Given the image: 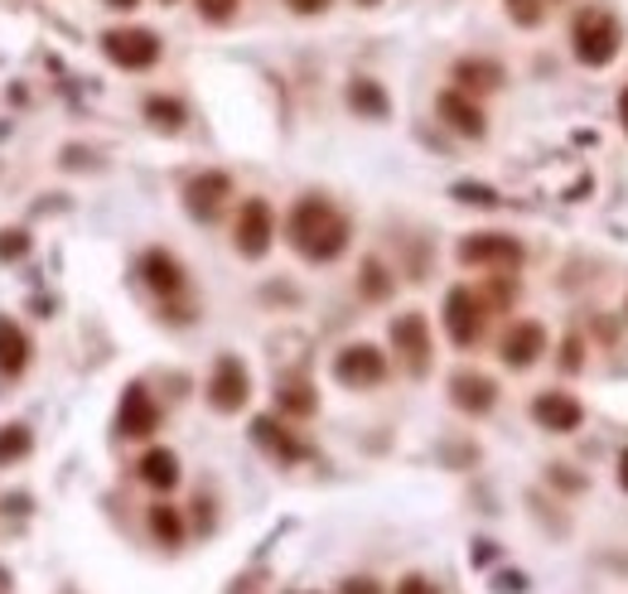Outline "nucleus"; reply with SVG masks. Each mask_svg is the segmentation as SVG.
Segmentation results:
<instances>
[{
    "label": "nucleus",
    "instance_id": "obj_29",
    "mask_svg": "<svg viewBox=\"0 0 628 594\" xmlns=\"http://www.w3.org/2000/svg\"><path fill=\"white\" fill-rule=\"evenodd\" d=\"M455 199H464V203H483V209H493V203H498V193H493V189H479V184H459V189H455Z\"/></svg>",
    "mask_w": 628,
    "mask_h": 594
},
{
    "label": "nucleus",
    "instance_id": "obj_3",
    "mask_svg": "<svg viewBox=\"0 0 628 594\" xmlns=\"http://www.w3.org/2000/svg\"><path fill=\"white\" fill-rule=\"evenodd\" d=\"M102 48H106V58H112L116 68H131V72L160 64V34L136 30V24H126V30H106Z\"/></svg>",
    "mask_w": 628,
    "mask_h": 594
},
{
    "label": "nucleus",
    "instance_id": "obj_7",
    "mask_svg": "<svg viewBox=\"0 0 628 594\" xmlns=\"http://www.w3.org/2000/svg\"><path fill=\"white\" fill-rule=\"evenodd\" d=\"M116 430L126 435V440H145V435L160 430V406H155V396H150V386L145 382H131L126 392H121Z\"/></svg>",
    "mask_w": 628,
    "mask_h": 594
},
{
    "label": "nucleus",
    "instance_id": "obj_31",
    "mask_svg": "<svg viewBox=\"0 0 628 594\" xmlns=\"http://www.w3.org/2000/svg\"><path fill=\"white\" fill-rule=\"evenodd\" d=\"M396 594H440V590H435L426 575H406L402 585H396Z\"/></svg>",
    "mask_w": 628,
    "mask_h": 594
},
{
    "label": "nucleus",
    "instance_id": "obj_5",
    "mask_svg": "<svg viewBox=\"0 0 628 594\" xmlns=\"http://www.w3.org/2000/svg\"><path fill=\"white\" fill-rule=\"evenodd\" d=\"M247 396H251V378H247V368H242V358L223 354L213 362V378H209V406L233 416V411L247 406Z\"/></svg>",
    "mask_w": 628,
    "mask_h": 594
},
{
    "label": "nucleus",
    "instance_id": "obj_24",
    "mask_svg": "<svg viewBox=\"0 0 628 594\" xmlns=\"http://www.w3.org/2000/svg\"><path fill=\"white\" fill-rule=\"evenodd\" d=\"M145 116H150L160 131H179V126H184V107H179L175 97H150V102H145Z\"/></svg>",
    "mask_w": 628,
    "mask_h": 594
},
{
    "label": "nucleus",
    "instance_id": "obj_9",
    "mask_svg": "<svg viewBox=\"0 0 628 594\" xmlns=\"http://www.w3.org/2000/svg\"><path fill=\"white\" fill-rule=\"evenodd\" d=\"M271 237H276V217H271V203L266 199H247L237 213V251L242 257H266L271 251Z\"/></svg>",
    "mask_w": 628,
    "mask_h": 594
},
{
    "label": "nucleus",
    "instance_id": "obj_23",
    "mask_svg": "<svg viewBox=\"0 0 628 594\" xmlns=\"http://www.w3.org/2000/svg\"><path fill=\"white\" fill-rule=\"evenodd\" d=\"M150 531H155V541H160V547H179V541H184V517H179V507L155 503L150 507Z\"/></svg>",
    "mask_w": 628,
    "mask_h": 594
},
{
    "label": "nucleus",
    "instance_id": "obj_36",
    "mask_svg": "<svg viewBox=\"0 0 628 594\" xmlns=\"http://www.w3.org/2000/svg\"><path fill=\"white\" fill-rule=\"evenodd\" d=\"M619 121H624V131H628V88L619 92Z\"/></svg>",
    "mask_w": 628,
    "mask_h": 594
},
{
    "label": "nucleus",
    "instance_id": "obj_2",
    "mask_svg": "<svg viewBox=\"0 0 628 594\" xmlns=\"http://www.w3.org/2000/svg\"><path fill=\"white\" fill-rule=\"evenodd\" d=\"M619 40H624V30H619V20L609 15V10H599V5H585L575 15L571 24V48H575V58L585 68H604L614 54H619Z\"/></svg>",
    "mask_w": 628,
    "mask_h": 594
},
{
    "label": "nucleus",
    "instance_id": "obj_16",
    "mask_svg": "<svg viewBox=\"0 0 628 594\" xmlns=\"http://www.w3.org/2000/svg\"><path fill=\"white\" fill-rule=\"evenodd\" d=\"M251 440H257L261 450H271L276 459H281V464H295V459L305 455V445H300L290 430H281V421H271V416H257V421H251Z\"/></svg>",
    "mask_w": 628,
    "mask_h": 594
},
{
    "label": "nucleus",
    "instance_id": "obj_10",
    "mask_svg": "<svg viewBox=\"0 0 628 594\" xmlns=\"http://www.w3.org/2000/svg\"><path fill=\"white\" fill-rule=\"evenodd\" d=\"M392 348L406 358V368L416 372V378H426L430 372V329L420 314H402V320H392Z\"/></svg>",
    "mask_w": 628,
    "mask_h": 594
},
{
    "label": "nucleus",
    "instance_id": "obj_22",
    "mask_svg": "<svg viewBox=\"0 0 628 594\" xmlns=\"http://www.w3.org/2000/svg\"><path fill=\"white\" fill-rule=\"evenodd\" d=\"M276 406H281L285 416H314L319 396H314V386H310L305 378H285L281 392H276Z\"/></svg>",
    "mask_w": 628,
    "mask_h": 594
},
{
    "label": "nucleus",
    "instance_id": "obj_38",
    "mask_svg": "<svg viewBox=\"0 0 628 594\" xmlns=\"http://www.w3.org/2000/svg\"><path fill=\"white\" fill-rule=\"evenodd\" d=\"M358 5H378V0H358Z\"/></svg>",
    "mask_w": 628,
    "mask_h": 594
},
{
    "label": "nucleus",
    "instance_id": "obj_12",
    "mask_svg": "<svg viewBox=\"0 0 628 594\" xmlns=\"http://www.w3.org/2000/svg\"><path fill=\"white\" fill-rule=\"evenodd\" d=\"M498 354H503V362L507 368H531L541 354H547V329H541L537 320H517L513 329L503 334V344H498Z\"/></svg>",
    "mask_w": 628,
    "mask_h": 594
},
{
    "label": "nucleus",
    "instance_id": "obj_20",
    "mask_svg": "<svg viewBox=\"0 0 628 594\" xmlns=\"http://www.w3.org/2000/svg\"><path fill=\"white\" fill-rule=\"evenodd\" d=\"M136 474H141L145 489L169 493L179 483V459H175V450H145L141 464H136Z\"/></svg>",
    "mask_w": 628,
    "mask_h": 594
},
{
    "label": "nucleus",
    "instance_id": "obj_8",
    "mask_svg": "<svg viewBox=\"0 0 628 594\" xmlns=\"http://www.w3.org/2000/svg\"><path fill=\"white\" fill-rule=\"evenodd\" d=\"M459 261L513 271V266H523V247H517V237H503V233H474V237L459 242Z\"/></svg>",
    "mask_w": 628,
    "mask_h": 594
},
{
    "label": "nucleus",
    "instance_id": "obj_15",
    "mask_svg": "<svg viewBox=\"0 0 628 594\" xmlns=\"http://www.w3.org/2000/svg\"><path fill=\"white\" fill-rule=\"evenodd\" d=\"M450 402L459 411H469V416H483V411H493V402H498V382L483 378V372H455L450 378Z\"/></svg>",
    "mask_w": 628,
    "mask_h": 594
},
{
    "label": "nucleus",
    "instance_id": "obj_18",
    "mask_svg": "<svg viewBox=\"0 0 628 594\" xmlns=\"http://www.w3.org/2000/svg\"><path fill=\"white\" fill-rule=\"evenodd\" d=\"M141 276H145V285L160 290V295L184 290V266L169 257V251H145V257H141Z\"/></svg>",
    "mask_w": 628,
    "mask_h": 594
},
{
    "label": "nucleus",
    "instance_id": "obj_6",
    "mask_svg": "<svg viewBox=\"0 0 628 594\" xmlns=\"http://www.w3.org/2000/svg\"><path fill=\"white\" fill-rule=\"evenodd\" d=\"M334 378L344 386H354V392H368V386H378L386 378V358L382 348L372 344H348L344 354L334 358Z\"/></svg>",
    "mask_w": 628,
    "mask_h": 594
},
{
    "label": "nucleus",
    "instance_id": "obj_37",
    "mask_svg": "<svg viewBox=\"0 0 628 594\" xmlns=\"http://www.w3.org/2000/svg\"><path fill=\"white\" fill-rule=\"evenodd\" d=\"M112 10H136V0H106Z\"/></svg>",
    "mask_w": 628,
    "mask_h": 594
},
{
    "label": "nucleus",
    "instance_id": "obj_13",
    "mask_svg": "<svg viewBox=\"0 0 628 594\" xmlns=\"http://www.w3.org/2000/svg\"><path fill=\"white\" fill-rule=\"evenodd\" d=\"M435 107H440V121H445V126H450V131H459V136L479 141L483 131H489V116H483V107H479V102H474V97H469V92H459V88H445V92H440V102H435Z\"/></svg>",
    "mask_w": 628,
    "mask_h": 594
},
{
    "label": "nucleus",
    "instance_id": "obj_14",
    "mask_svg": "<svg viewBox=\"0 0 628 594\" xmlns=\"http://www.w3.org/2000/svg\"><path fill=\"white\" fill-rule=\"evenodd\" d=\"M531 421L551 435H571V430H580L585 411H580V402L571 392H541L537 402H531Z\"/></svg>",
    "mask_w": 628,
    "mask_h": 594
},
{
    "label": "nucleus",
    "instance_id": "obj_4",
    "mask_svg": "<svg viewBox=\"0 0 628 594\" xmlns=\"http://www.w3.org/2000/svg\"><path fill=\"white\" fill-rule=\"evenodd\" d=\"M483 320H489V305H483V295H474L469 285H455L450 295H445V334H450L459 348L479 344Z\"/></svg>",
    "mask_w": 628,
    "mask_h": 594
},
{
    "label": "nucleus",
    "instance_id": "obj_26",
    "mask_svg": "<svg viewBox=\"0 0 628 594\" xmlns=\"http://www.w3.org/2000/svg\"><path fill=\"white\" fill-rule=\"evenodd\" d=\"M30 430H24V426H5V430H0V464H15V459H24V455H30Z\"/></svg>",
    "mask_w": 628,
    "mask_h": 594
},
{
    "label": "nucleus",
    "instance_id": "obj_30",
    "mask_svg": "<svg viewBox=\"0 0 628 594\" xmlns=\"http://www.w3.org/2000/svg\"><path fill=\"white\" fill-rule=\"evenodd\" d=\"M513 20L517 24H537L541 20V5H537V0H513Z\"/></svg>",
    "mask_w": 628,
    "mask_h": 594
},
{
    "label": "nucleus",
    "instance_id": "obj_17",
    "mask_svg": "<svg viewBox=\"0 0 628 594\" xmlns=\"http://www.w3.org/2000/svg\"><path fill=\"white\" fill-rule=\"evenodd\" d=\"M503 64H493V58H459L455 64V82H459V92H493V88H503Z\"/></svg>",
    "mask_w": 628,
    "mask_h": 594
},
{
    "label": "nucleus",
    "instance_id": "obj_11",
    "mask_svg": "<svg viewBox=\"0 0 628 594\" xmlns=\"http://www.w3.org/2000/svg\"><path fill=\"white\" fill-rule=\"evenodd\" d=\"M227 193H233V179L223 175V169H209V175H193L189 189H184V209L199 217V223H213L217 213H223Z\"/></svg>",
    "mask_w": 628,
    "mask_h": 594
},
{
    "label": "nucleus",
    "instance_id": "obj_19",
    "mask_svg": "<svg viewBox=\"0 0 628 594\" xmlns=\"http://www.w3.org/2000/svg\"><path fill=\"white\" fill-rule=\"evenodd\" d=\"M24 368H30V338H24V329L15 320L0 314V372H5V378H20Z\"/></svg>",
    "mask_w": 628,
    "mask_h": 594
},
{
    "label": "nucleus",
    "instance_id": "obj_25",
    "mask_svg": "<svg viewBox=\"0 0 628 594\" xmlns=\"http://www.w3.org/2000/svg\"><path fill=\"white\" fill-rule=\"evenodd\" d=\"M362 295H368V300H386V295H392V276H386V266L378 261V257H368V261H362Z\"/></svg>",
    "mask_w": 628,
    "mask_h": 594
},
{
    "label": "nucleus",
    "instance_id": "obj_33",
    "mask_svg": "<svg viewBox=\"0 0 628 594\" xmlns=\"http://www.w3.org/2000/svg\"><path fill=\"white\" fill-rule=\"evenodd\" d=\"M561 368H565V372L580 368V344H575V338H565V358H561Z\"/></svg>",
    "mask_w": 628,
    "mask_h": 594
},
{
    "label": "nucleus",
    "instance_id": "obj_21",
    "mask_svg": "<svg viewBox=\"0 0 628 594\" xmlns=\"http://www.w3.org/2000/svg\"><path fill=\"white\" fill-rule=\"evenodd\" d=\"M348 107H354L358 116H368V121H382L386 112H392V97H386L372 78H354L348 82Z\"/></svg>",
    "mask_w": 628,
    "mask_h": 594
},
{
    "label": "nucleus",
    "instance_id": "obj_35",
    "mask_svg": "<svg viewBox=\"0 0 628 594\" xmlns=\"http://www.w3.org/2000/svg\"><path fill=\"white\" fill-rule=\"evenodd\" d=\"M619 483H624V493H628V450L619 455Z\"/></svg>",
    "mask_w": 628,
    "mask_h": 594
},
{
    "label": "nucleus",
    "instance_id": "obj_1",
    "mask_svg": "<svg viewBox=\"0 0 628 594\" xmlns=\"http://www.w3.org/2000/svg\"><path fill=\"white\" fill-rule=\"evenodd\" d=\"M285 237L305 261H334L348 251V217L329 199H300L285 217Z\"/></svg>",
    "mask_w": 628,
    "mask_h": 594
},
{
    "label": "nucleus",
    "instance_id": "obj_32",
    "mask_svg": "<svg viewBox=\"0 0 628 594\" xmlns=\"http://www.w3.org/2000/svg\"><path fill=\"white\" fill-rule=\"evenodd\" d=\"M295 15H319V10H329V0H285Z\"/></svg>",
    "mask_w": 628,
    "mask_h": 594
},
{
    "label": "nucleus",
    "instance_id": "obj_34",
    "mask_svg": "<svg viewBox=\"0 0 628 594\" xmlns=\"http://www.w3.org/2000/svg\"><path fill=\"white\" fill-rule=\"evenodd\" d=\"M344 594H382V590L372 585V580H348V585H344Z\"/></svg>",
    "mask_w": 628,
    "mask_h": 594
},
{
    "label": "nucleus",
    "instance_id": "obj_27",
    "mask_svg": "<svg viewBox=\"0 0 628 594\" xmlns=\"http://www.w3.org/2000/svg\"><path fill=\"white\" fill-rule=\"evenodd\" d=\"M193 5H199V15L209 24H227L237 15V0H193Z\"/></svg>",
    "mask_w": 628,
    "mask_h": 594
},
{
    "label": "nucleus",
    "instance_id": "obj_28",
    "mask_svg": "<svg viewBox=\"0 0 628 594\" xmlns=\"http://www.w3.org/2000/svg\"><path fill=\"white\" fill-rule=\"evenodd\" d=\"M24 251H30V237H24L20 227H5V233H0V261H15Z\"/></svg>",
    "mask_w": 628,
    "mask_h": 594
}]
</instances>
